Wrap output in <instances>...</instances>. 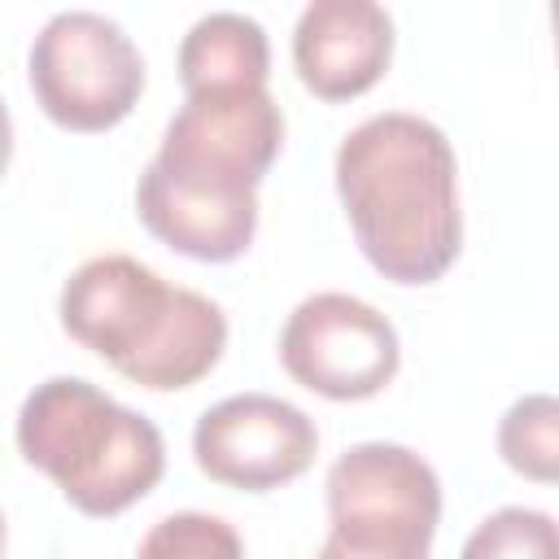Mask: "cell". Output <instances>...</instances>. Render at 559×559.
<instances>
[{"label":"cell","instance_id":"6da1fadb","mask_svg":"<svg viewBox=\"0 0 559 559\" xmlns=\"http://www.w3.org/2000/svg\"><path fill=\"white\" fill-rule=\"evenodd\" d=\"M284 114L266 87L192 92L135 183L140 223L183 258L231 262L258 231V183L280 157Z\"/></svg>","mask_w":559,"mask_h":559},{"label":"cell","instance_id":"7a4b0ae2","mask_svg":"<svg viewBox=\"0 0 559 559\" xmlns=\"http://www.w3.org/2000/svg\"><path fill=\"white\" fill-rule=\"evenodd\" d=\"M336 192L362 258L393 284L441 280L463 245L459 162L445 131L389 109L336 148Z\"/></svg>","mask_w":559,"mask_h":559},{"label":"cell","instance_id":"3957f363","mask_svg":"<svg viewBox=\"0 0 559 559\" xmlns=\"http://www.w3.org/2000/svg\"><path fill=\"white\" fill-rule=\"evenodd\" d=\"M61 328L118 376L140 389L197 384L227 345V319L218 301L197 288L166 284L153 266L127 253L87 258L61 284Z\"/></svg>","mask_w":559,"mask_h":559},{"label":"cell","instance_id":"277c9868","mask_svg":"<svg viewBox=\"0 0 559 559\" xmlns=\"http://www.w3.org/2000/svg\"><path fill=\"white\" fill-rule=\"evenodd\" d=\"M17 450L83 515L127 511L166 472L157 424L79 376H52L26 393Z\"/></svg>","mask_w":559,"mask_h":559},{"label":"cell","instance_id":"5b68a950","mask_svg":"<svg viewBox=\"0 0 559 559\" xmlns=\"http://www.w3.org/2000/svg\"><path fill=\"white\" fill-rule=\"evenodd\" d=\"M328 550L341 559H428L441 520L432 463L397 441L349 445L328 467Z\"/></svg>","mask_w":559,"mask_h":559},{"label":"cell","instance_id":"8992f818","mask_svg":"<svg viewBox=\"0 0 559 559\" xmlns=\"http://www.w3.org/2000/svg\"><path fill=\"white\" fill-rule=\"evenodd\" d=\"M31 92L66 131L118 127L144 92V57L131 35L96 9H61L31 44Z\"/></svg>","mask_w":559,"mask_h":559},{"label":"cell","instance_id":"52a82bcc","mask_svg":"<svg viewBox=\"0 0 559 559\" xmlns=\"http://www.w3.org/2000/svg\"><path fill=\"white\" fill-rule=\"evenodd\" d=\"M280 362L319 397L362 402L397 376L402 345L397 328L362 297L314 293L288 314L280 332Z\"/></svg>","mask_w":559,"mask_h":559},{"label":"cell","instance_id":"ba28073f","mask_svg":"<svg viewBox=\"0 0 559 559\" xmlns=\"http://www.w3.org/2000/svg\"><path fill=\"white\" fill-rule=\"evenodd\" d=\"M197 467L227 485L266 493L297 480L319 454L314 419L271 393H236L214 402L192 428Z\"/></svg>","mask_w":559,"mask_h":559},{"label":"cell","instance_id":"9c48e42d","mask_svg":"<svg viewBox=\"0 0 559 559\" xmlns=\"http://www.w3.org/2000/svg\"><path fill=\"white\" fill-rule=\"evenodd\" d=\"M393 17L376 0H314L293 26V66L319 100H349L380 83Z\"/></svg>","mask_w":559,"mask_h":559},{"label":"cell","instance_id":"30bf717a","mask_svg":"<svg viewBox=\"0 0 559 559\" xmlns=\"http://www.w3.org/2000/svg\"><path fill=\"white\" fill-rule=\"evenodd\" d=\"M271 74V44L262 22L218 9L188 26L179 44L183 92H258Z\"/></svg>","mask_w":559,"mask_h":559},{"label":"cell","instance_id":"8fae6325","mask_svg":"<svg viewBox=\"0 0 559 559\" xmlns=\"http://www.w3.org/2000/svg\"><path fill=\"white\" fill-rule=\"evenodd\" d=\"M498 454L511 472L550 485L559 476V402L550 393H528L511 402L498 424Z\"/></svg>","mask_w":559,"mask_h":559},{"label":"cell","instance_id":"7c38bea8","mask_svg":"<svg viewBox=\"0 0 559 559\" xmlns=\"http://www.w3.org/2000/svg\"><path fill=\"white\" fill-rule=\"evenodd\" d=\"M459 559H559V533L537 507H502L472 528Z\"/></svg>","mask_w":559,"mask_h":559},{"label":"cell","instance_id":"4fadbf2b","mask_svg":"<svg viewBox=\"0 0 559 559\" xmlns=\"http://www.w3.org/2000/svg\"><path fill=\"white\" fill-rule=\"evenodd\" d=\"M135 559H245V546L227 520L210 511H175L144 533Z\"/></svg>","mask_w":559,"mask_h":559},{"label":"cell","instance_id":"5bb4252c","mask_svg":"<svg viewBox=\"0 0 559 559\" xmlns=\"http://www.w3.org/2000/svg\"><path fill=\"white\" fill-rule=\"evenodd\" d=\"M9 157H13V118H9V109L0 100V175L9 170Z\"/></svg>","mask_w":559,"mask_h":559},{"label":"cell","instance_id":"9a60e30c","mask_svg":"<svg viewBox=\"0 0 559 559\" xmlns=\"http://www.w3.org/2000/svg\"><path fill=\"white\" fill-rule=\"evenodd\" d=\"M0 559H4V515H0Z\"/></svg>","mask_w":559,"mask_h":559},{"label":"cell","instance_id":"2e32d148","mask_svg":"<svg viewBox=\"0 0 559 559\" xmlns=\"http://www.w3.org/2000/svg\"><path fill=\"white\" fill-rule=\"evenodd\" d=\"M319 559H341V555H336V550H328V546H323V550H319Z\"/></svg>","mask_w":559,"mask_h":559}]
</instances>
